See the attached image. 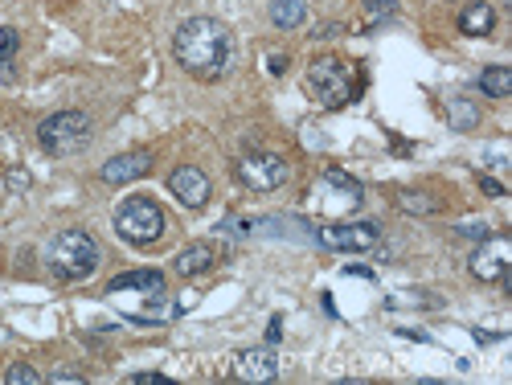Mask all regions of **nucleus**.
<instances>
[{"label":"nucleus","instance_id":"nucleus-1","mask_svg":"<svg viewBox=\"0 0 512 385\" xmlns=\"http://www.w3.org/2000/svg\"><path fill=\"white\" fill-rule=\"evenodd\" d=\"M173 54L185 74H193L201 82H218L230 70L234 37L218 17H189L173 37Z\"/></svg>","mask_w":512,"mask_h":385},{"label":"nucleus","instance_id":"nucleus-2","mask_svg":"<svg viewBox=\"0 0 512 385\" xmlns=\"http://www.w3.org/2000/svg\"><path fill=\"white\" fill-rule=\"evenodd\" d=\"M46 259H50V271L66 283H78V279H91L99 271V242L87 234V230H62L50 250H46Z\"/></svg>","mask_w":512,"mask_h":385},{"label":"nucleus","instance_id":"nucleus-3","mask_svg":"<svg viewBox=\"0 0 512 385\" xmlns=\"http://www.w3.org/2000/svg\"><path fill=\"white\" fill-rule=\"evenodd\" d=\"M308 91H312V99L320 107L336 111V107H345V103L357 99L361 78H357V70L349 62H340V58H316L308 66Z\"/></svg>","mask_w":512,"mask_h":385},{"label":"nucleus","instance_id":"nucleus-4","mask_svg":"<svg viewBox=\"0 0 512 385\" xmlns=\"http://www.w3.org/2000/svg\"><path fill=\"white\" fill-rule=\"evenodd\" d=\"M95 140V123L87 111H58L50 119H41L37 127V144L50 156H78L87 152Z\"/></svg>","mask_w":512,"mask_h":385},{"label":"nucleus","instance_id":"nucleus-5","mask_svg":"<svg viewBox=\"0 0 512 385\" xmlns=\"http://www.w3.org/2000/svg\"><path fill=\"white\" fill-rule=\"evenodd\" d=\"M115 234L132 246H152L164 234V209L152 197H127L115 209Z\"/></svg>","mask_w":512,"mask_h":385},{"label":"nucleus","instance_id":"nucleus-6","mask_svg":"<svg viewBox=\"0 0 512 385\" xmlns=\"http://www.w3.org/2000/svg\"><path fill=\"white\" fill-rule=\"evenodd\" d=\"M234 177H238L250 193H275V189L291 177V168H287V160L275 156V152H250V156H242V160L234 164Z\"/></svg>","mask_w":512,"mask_h":385},{"label":"nucleus","instance_id":"nucleus-7","mask_svg":"<svg viewBox=\"0 0 512 385\" xmlns=\"http://www.w3.org/2000/svg\"><path fill=\"white\" fill-rule=\"evenodd\" d=\"M320 246H328V250H349V254H357V250H373L377 246V238H381V226L377 222H349V226H320Z\"/></svg>","mask_w":512,"mask_h":385},{"label":"nucleus","instance_id":"nucleus-8","mask_svg":"<svg viewBox=\"0 0 512 385\" xmlns=\"http://www.w3.org/2000/svg\"><path fill=\"white\" fill-rule=\"evenodd\" d=\"M168 189H173V197H177L185 209H201V205L209 201V177L201 173L197 164L173 168V177H168Z\"/></svg>","mask_w":512,"mask_h":385},{"label":"nucleus","instance_id":"nucleus-9","mask_svg":"<svg viewBox=\"0 0 512 385\" xmlns=\"http://www.w3.org/2000/svg\"><path fill=\"white\" fill-rule=\"evenodd\" d=\"M234 377H238V381H250V385L275 381V377H279L275 349H242V353L234 357Z\"/></svg>","mask_w":512,"mask_h":385},{"label":"nucleus","instance_id":"nucleus-10","mask_svg":"<svg viewBox=\"0 0 512 385\" xmlns=\"http://www.w3.org/2000/svg\"><path fill=\"white\" fill-rule=\"evenodd\" d=\"M148 173H152V152H119L99 168V177L107 185H127V181H140Z\"/></svg>","mask_w":512,"mask_h":385},{"label":"nucleus","instance_id":"nucleus-11","mask_svg":"<svg viewBox=\"0 0 512 385\" xmlns=\"http://www.w3.org/2000/svg\"><path fill=\"white\" fill-rule=\"evenodd\" d=\"M504 271H508V246L500 238H484L480 250L472 254V275L480 283H496L504 279Z\"/></svg>","mask_w":512,"mask_h":385},{"label":"nucleus","instance_id":"nucleus-12","mask_svg":"<svg viewBox=\"0 0 512 385\" xmlns=\"http://www.w3.org/2000/svg\"><path fill=\"white\" fill-rule=\"evenodd\" d=\"M119 291H144L148 299H160L164 295V275L160 271H123L107 283V295H119Z\"/></svg>","mask_w":512,"mask_h":385},{"label":"nucleus","instance_id":"nucleus-13","mask_svg":"<svg viewBox=\"0 0 512 385\" xmlns=\"http://www.w3.org/2000/svg\"><path fill=\"white\" fill-rule=\"evenodd\" d=\"M213 263H218V250H213L209 242H193V246H185L177 259H173V267H177V275H185V279H193V275H205Z\"/></svg>","mask_w":512,"mask_h":385},{"label":"nucleus","instance_id":"nucleus-14","mask_svg":"<svg viewBox=\"0 0 512 385\" xmlns=\"http://www.w3.org/2000/svg\"><path fill=\"white\" fill-rule=\"evenodd\" d=\"M492 29H496V9L488 0H472V5L459 13V33H467V37H488Z\"/></svg>","mask_w":512,"mask_h":385},{"label":"nucleus","instance_id":"nucleus-15","mask_svg":"<svg viewBox=\"0 0 512 385\" xmlns=\"http://www.w3.org/2000/svg\"><path fill=\"white\" fill-rule=\"evenodd\" d=\"M275 29H300L308 21V0H271Z\"/></svg>","mask_w":512,"mask_h":385},{"label":"nucleus","instance_id":"nucleus-16","mask_svg":"<svg viewBox=\"0 0 512 385\" xmlns=\"http://www.w3.org/2000/svg\"><path fill=\"white\" fill-rule=\"evenodd\" d=\"M480 91H484L488 99H508V95H512V70H508V66H488V70L480 74Z\"/></svg>","mask_w":512,"mask_h":385},{"label":"nucleus","instance_id":"nucleus-17","mask_svg":"<svg viewBox=\"0 0 512 385\" xmlns=\"http://www.w3.org/2000/svg\"><path fill=\"white\" fill-rule=\"evenodd\" d=\"M447 119H451L455 132H472V127L480 123V111L467 99H447Z\"/></svg>","mask_w":512,"mask_h":385},{"label":"nucleus","instance_id":"nucleus-18","mask_svg":"<svg viewBox=\"0 0 512 385\" xmlns=\"http://www.w3.org/2000/svg\"><path fill=\"white\" fill-rule=\"evenodd\" d=\"M17 29H0V82H13V74H9V62H13V54H17Z\"/></svg>","mask_w":512,"mask_h":385},{"label":"nucleus","instance_id":"nucleus-19","mask_svg":"<svg viewBox=\"0 0 512 385\" xmlns=\"http://www.w3.org/2000/svg\"><path fill=\"white\" fill-rule=\"evenodd\" d=\"M398 205H402L406 213H435V209H439V201H431L426 193H398Z\"/></svg>","mask_w":512,"mask_h":385},{"label":"nucleus","instance_id":"nucleus-20","mask_svg":"<svg viewBox=\"0 0 512 385\" xmlns=\"http://www.w3.org/2000/svg\"><path fill=\"white\" fill-rule=\"evenodd\" d=\"M5 381L9 385H41L46 377H41L33 365H9V373H5Z\"/></svg>","mask_w":512,"mask_h":385},{"label":"nucleus","instance_id":"nucleus-21","mask_svg":"<svg viewBox=\"0 0 512 385\" xmlns=\"http://www.w3.org/2000/svg\"><path fill=\"white\" fill-rule=\"evenodd\" d=\"M324 181H328V185H336V189H345L349 197H357V201H361V185H357L349 173H340V168H328V173H324Z\"/></svg>","mask_w":512,"mask_h":385},{"label":"nucleus","instance_id":"nucleus-22","mask_svg":"<svg viewBox=\"0 0 512 385\" xmlns=\"http://www.w3.org/2000/svg\"><path fill=\"white\" fill-rule=\"evenodd\" d=\"M365 13L369 17H394L398 13V0H365Z\"/></svg>","mask_w":512,"mask_h":385},{"label":"nucleus","instance_id":"nucleus-23","mask_svg":"<svg viewBox=\"0 0 512 385\" xmlns=\"http://www.w3.org/2000/svg\"><path fill=\"white\" fill-rule=\"evenodd\" d=\"M455 234H459V238H476V242L492 238V230H488L484 222H463V226H455Z\"/></svg>","mask_w":512,"mask_h":385},{"label":"nucleus","instance_id":"nucleus-24","mask_svg":"<svg viewBox=\"0 0 512 385\" xmlns=\"http://www.w3.org/2000/svg\"><path fill=\"white\" fill-rule=\"evenodd\" d=\"M50 381H66V385H82V381H87V377H82V373H74V369H58Z\"/></svg>","mask_w":512,"mask_h":385},{"label":"nucleus","instance_id":"nucleus-25","mask_svg":"<svg viewBox=\"0 0 512 385\" xmlns=\"http://www.w3.org/2000/svg\"><path fill=\"white\" fill-rule=\"evenodd\" d=\"M480 189H484L488 197H504V185H500V181H492V177H480Z\"/></svg>","mask_w":512,"mask_h":385},{"label":"nucleus","instance_id":"nucleus-26","mask_svg":"<svg viewBox=\"0 0 512 385\" xmlns=\"http://www.w3.org/2000/svg\"><path fill=\"white\" fill-rule=\"evenodd\" d=\"M132 381H136V385H164L168 377H164V373H136Z\"/></svg>","mask_w":512,"mask_h":385},{"label":"nucleus","instance_id":"nucleus-27","mask_svg":"<svg viewBox=\"0 0 512 385\" xmlns=\"http://www.w3.org/2000/svg\"><path fill=\"white\" fill-rule=\"evenodd\" d=\"M279 336H283V316H275L271 328H267V340H279Z\"/></svg>","mask_w":512,"mask_h":385},{"label":"nucleus","instance_id":"nucleus-28","mask_svg":"<svg viewBox=\"0 0 512 385\" xmlns=\"http://www.w3.org/2000/svg\"><path fill=\"white\" fill-rule=\"evenodd\" d=\"M287 70V58L283 54H271V74H283Z\"/></svg>","mask_w":512,"mask_h":385}]
</instances>
